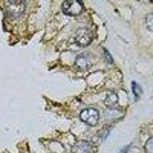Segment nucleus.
Segmentation results:
<instances>
[{
    "label": "nucleus",
    "mask_w": 153,
    "mask_h": 153,
    "mask_svg": "<svg viewBox=\"0 0 153 153\" xmlns=\"http://www.w3.org/2000/svg\"><path fill=\"white\" fill-rule=\"evenodd\" d=\"M84 5L80 1L67 0L62 4V10L65 15L69 16H76L81 14Z\"/></svg>",
    "instance_id": "obj_1"
},
{
    "label": "nucleus",
    "mask_w": 153,
    "mask_h": 153,
    "mask_svg": "<svg viewBox=\"0 0 153 153\" xmlns=\"http://www.w3.org/2000/svg\"><path fill=\"white\" fill-rule=\"evenodd\" d=\"M80 117L83 122L91 126H95L100 119L99 112L94 108H87L80 112Z\"/></svg>",
    "instance_id": "obj_2"
},
{
    "label": "nucleus",
    "mask_w": 153,
    "mask_h": 153,
    "mask_svg": "<svg viewBox=\"0 0 153 153\" xmlns=\"http://www.w3.org/2000/svg\"><path fill=\"white\" fill-rule=\"evenodd\" d=\"M6 9L9 16L14 18H17L21 16L25 9V1L15 0V1H7Z\"/></svg>",
    "instance_id": "obj_3"
},
{
    "label": "nucleus",
    "mask_w": 153,
    "mask_h": 153,
    "mask_svg": "<svg viewBox=\"0 0 153 153\" xmlns=\"http://www.w3.org/2000/svg\"><path fill=\"white\" fill-rule=\"evenodd\" d=\"M93 40V34L87 28H80L76 31L75 35V42L80 47H87Z\"/></svg>",
    "instance_id": "obj_4"
},
{
    "label": "nucleus",
    "mask_w": 153,
    "mask_h": 153,
    "mask_svg": "<svg viewBox=\"0 0 153 153\" xmlns=\"http://www.w3.org/2000/svg\"><path fill=\"white\" fill-rule=\"evenodd\" d=\"M92 151L93 147L91 143L85 140L76 142L71 148L72 153H91Z\"/></svg>",
    "instance_id": "obj_5"
},
{
    "label": "nucleus",
    "mask_w": 153,
    "mask_h": 153,
    "mask_svg": "<svg viewBox=\"0 0 153 153\" xmlns=\"http://www.w3.org/2000/svg\"><path fill=\"white\" fill-rule=\"evenodd\" d=\"M75 65L81 71H86L91 68L92 63L91 58L87 54H81L76 57Z\"/></svg>",
    "instance_id": "obj_6"
},
{
    "label": "nucleus",
    "mask_w": 153,
    "mask_h": 153,
    "mask_svg": "<svg viewBox=\"0 0 153 153\" xmlns=\"http://www.w3.org/2000/svg\"><path fill=\"white\" fill-rule=\"evenodd\" d=\"M104 102L106 106L113 108L118 103V97L115 93H110V94H107Z\"/></svg>",
    "instance_id": "obj_7"
},
{
    "label": "nucleus",
    "mask_w": 153,
    "mask_h": 153,
    "mask_svg": "<svg viewBox=\"0 0 153 153\" xmlns=\"http://www.w3.org/2000/svg\"><path fill=\"white\" fill-rule=\"evenodd\" d=\"M132 92H133L134 95L136 98L139 97L140 94H142V88L139 84H137L136 82H132Z\"/></svg>",
    "instance_id": "obj_8"
},
{
    "label": "nucleus",
    "mask_w": 153,
    "mask_h": 153,
    "mask_svg": "<svg viewBox=\"0 0 153 153\" xmlns=\"http://www.w3.org/2000/svg\"><path fill=\"white\" fill-rule=\"evenodd\" d=\"M145 150L146 153H153V137L147 140L145 145Z\"/></svg>",
    "instance_id": "obj_9"
},
{
    "label": "nucleus",
    "mask_w": 153,
    "mask_h": 153,
    "mask_svg": "<svg viewBox=\"0 0 153 153\" xmlns=\"http://www.w3.org/2000/svg\"><path fill=\"white\" fill-rule=\"evenodd\" d=\"M146 25L150 31H153V13L146 17Z\"/></svg>",
    "instance_id": "obj_10"
},
{
    "label": "nucleus",
    "mask_w": 153,
    "mask_h": 153,
    "mask_svg": "<svg viewBox=\"0 0 153 153\" xmlns=\"http://www.w3.org/2000/svg\"><path fill=\"white\" fill-rule=\"evenodd\" d=\"M104 51H105V57H106V60L107 61V62L112 64V63H113V58H112L111 55H110V54L109 53V51H106V49H104Z\"/></svg>",
    "instance_id": "obj_11"
},
{
    "label": "nucleus",
    "mask_w": 153,
    "mask_h": 153,
    "mask_svg": "<svg viewBox=\"0 0 153 153\" xmlns=\"http://www.w3.org/2000/svg\"><path fill=\"white\" fill-rule=\"evenodd\" d=\"M126 149H127L126 148L123 149H122V150H121V151H120V152H119V153H126V151H127Z\"/></svg>",
    "instance_id": "obj_12"
}]
</instances>
